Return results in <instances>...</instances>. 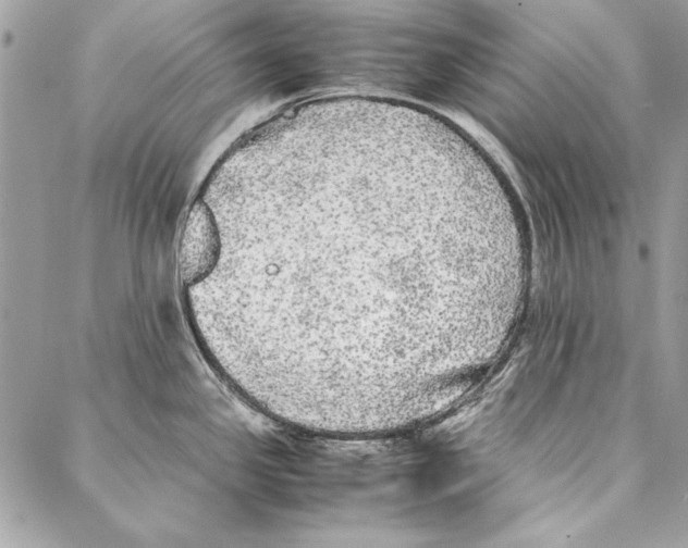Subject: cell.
Here are the masks:
<instances>
[{"label":"cell","mask_w":688,"mask_h":548,"mask_svg":"<svg viewBox=\"0 0 688 548\" xmlns=\"http://www.w3.org/2000/svg\"><path fill=\"white\" fill-rule=\"evenodd\" d=\"M221 249L219 227L210 207L198 198L192 204L179 245V266L185 287L202 279L216 264Z\"/></svg>","instance_id":"1"}]
</instances>
